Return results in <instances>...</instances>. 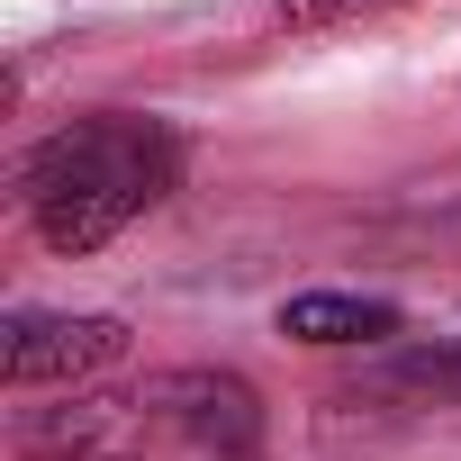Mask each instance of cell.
Segmentation results:
<instances>
[{"label":"cell","instance_id":"6da1fadb","mask_svg":"<svg viewBox=\"0 0 461 461\" xmlns=\"http://www.w3.org/2000/svg\"><path fill=\"white\" fill-rule=\"evenodd\" d=\"M181 190V136L145 109H91L64 118L28 163H19V208L37 226V245L55 254H100L118 245L145 208Z\"/></svg>","mask_w":461,"mask_h":461},{"label":"cell","instance_id":"7a4b0ae2","mask_svg":"<svg viewBox=\"0 0 461 461\" xmlns=\"http://www.w3.org/2000/svg\"><path fill=\"white\" fill-rule=\"evenodd\" d=\"M145 407H154V434L181 443L190 461H272V416L245 371L181 362V371L145 380Z\"/></svg>","mask_w":461,"mask_h":461},{"label":"cell","instance_id":"3957f363","mask_svg":"<svg viewBox=\"0 0 461 461\" xmlns=\"http://www.w3.org/2000/svg\"><path fill=\"white\" fill-rule=\"evenodd\" d=\"M127 353V326L100 317V308H19L0 326V380L19 398L37 389H82L91 371H109Z\"/></svg>","mask_w":461,"mask_h":461},{"label":"cell","instance_id":"277c9868","mask_svg":"<svg viewBox=\"0 0 461 461\" xmlns=\"http://www.w3.org/2000/svg\"><path fill=\"white\" fill-rule=\"evenodd\" d=\"M10 443L28 461H118V452H145L154 443V407H145V389L136 398L64 389V407H19Z\"/></svg>","mask_w":461,"mask_h":461},{"label":"cell","instance_id":"5b68a950","mask_svg":"<svg viewBox=\"0 0 461 461\" xmlns=\"http://www.w3.org/2000/svg\"><path fill=\"white\" fill-rule=\"evenodd\" d=\"M281 335L317 344V353H389L407 335V317L389 299H353V290H299L281 299Z\"/></svg>","mask_w":461,"mask_h":461},{"label":"cell","instance_id":"8992f818","mask_svg":"<svg viewBox=\"0 0 461 461\" xmlns=\"http://www.w3.org/2000/svg\"><path fill=\"white\" fill-rule=\"evenodd\" d=\"M461 407V335L443 344H389V362L371 371V389H353L344 407Z\"/></svg>","mask_w":461,"mask_h":461},{"label":"cell","instance_id":"52a82bcc","mask_svg":"<svg viewBox=\"0 0 461 461\" xmlns=\"http://www.w3.org/2000/svg\"><path fill=\"white\" fill-rule=\"evenodd\" d=\"M407 0H272L281 28H362V19H389Z\"/></svg>","mask_w":461,"mask_h":461}]
</instances>
